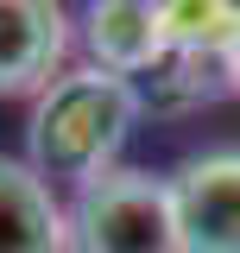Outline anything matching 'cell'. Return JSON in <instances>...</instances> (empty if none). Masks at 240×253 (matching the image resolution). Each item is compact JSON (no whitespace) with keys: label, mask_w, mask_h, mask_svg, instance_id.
I'll return each instance as SVG.
<instances>
[{"label":"cell","mask_w":240,"mask_h":253,"mask_svg":"<svg viewBox=\"0 0 240 253\" xmlns=\"http://www.w3.org/2000/svg\"><path fill=\"white\" fill-rule=\"evenodd\" d=\"M63 234H70V253H183L171 184L126 165L76 184L63 209Z\"/></svg>","instance_id":"2"},{"label":"cell","mask_w":240,"mask_h":253,"mask_svg":"<svg viewBox=\"0 0 240 253\" xmlns=\"http://www.w3.org/2000/svg\"><path fill=\"white\" fill-rule=\"evenodd\" d=\"M70 57V13L63 0H0V101L38 95L63 76Z\"/></svg>","instance_id":"4"},{"label":"cell","mask_w":240,"mask_h":253,"mask_svg":"<svg viewBox=\"0 0 240 253\" xmlns=\"http://www.w3.org/2000/svg\"><path fill=\"white\" fill-rule=\"evenodd\" d=\"M139 83L114 76L101 63L63 70L32 95L26 121V165L44 184H89L101 171H114L126 133L139 121Z\"/></svg>","instance_id":"1"},{"label":"cell","mask_w":240,"mask_h":253,"mask_svg":"<svg viewBox=\"0 0 240 253\" xmlns=\"http://www.w3.org/2000/svg\"><path fill=\"white\" fill-rule=\"evenodd\" d=\"M221 76H228V89L240 95V26H234V38H228V51H221Z\"/></svg>","instance_id":"8"},{"label":"cell","mask_w":240,"mask_h":253,"mask_svg":"<svg viewBox=\"0 0 240 253\" xmlns=\"http://www.w3.org/2000/svg\"><path fill=\"white\" fill-rule=\"evenodd\" d=\"M152 19L164 38V57L221 63V51L240 26V0H152Z\"/></svg>","instance_id":"7"},{"label":"cell","mask_w":240,"mask_h":253,"mask_svg":"<svg viewBox=\"0 0 240 253\" xmlns=\"http://www.w3.org/2000/svg\"><path fill=\"white\" fill-rule=\"evenodd\" d=\"M82 44H89V63L114 70V76H146L164 57L152 0H89L82 6Z\"/></svg>","instance_id":"6"},{"label":"cell","mask_w":240,"mask_h":253,"mask_svg":"<svg viewBox=\"0 0 240 253\" xmlns=\"http://www.w3.org/2000/svg\"><path fill=\"white\" fill-rule=\"evenodd\" d=\"M183 253H240V152L190 158L171 177Z\"/></svg>","instance_id":"3"},{"label":"cell","mask_w":240,"mask_h":253,"mask_svg":"<svg viewBox=\"0 0 240 253\" xmlns=\"http://www.w3.org/2000/svg\"><path fill=\"white\" fill-rule=\"evenodd\" d=\"M0 253H70L57 190L26 158L0 152Z\"/></svg>","instance_id":"5"}]
</instances>
